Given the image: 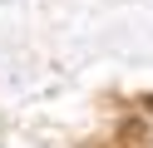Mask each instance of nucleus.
Returning a JSON list of instances; mask_svg holds the SVG:
<instances>
[{"mask_svg": "<svg viewBox=\"0 0 153 148\" xmlns=\"http://www.w3.org/2000/svg\"><path fill=\"white\" fill-rule=\"evenodd\" d=\"M148 114H153V99H148Z\"/></svg>", "mask_w": 153, "mask_h": 148, "instance_id": "1", "label": "nucleus"}]
</instances>
